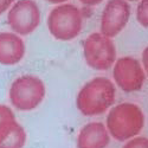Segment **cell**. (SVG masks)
Masks as SVG:
<instances>
[{"label": "cell", "instance_id": "6da1fadb", "mask_svg": "<svg viewBox=\"0 0 148 148\" xmlns=\"http://www.w3.org/2000/svg\"><path fill=\"white\" fill-rule=\"evenodd\" d=\"M116 89L107 77H95L85 83L78 91L76 106L84 116L104 114L115 102Z\"/></svg>", "mask_w": 148, "mask_h": 148}, {"label": "cell", "instance_id": "7a4b0ae2", "mask_svg": "<svg viewBox=\"0 0 148 148\" xmlns=\"http://www.w3.org/2000/svg\"><path fill=\"white\" fill-rule=\"evenodd\" d=\"M145 125V115L139 106L123 102L110 109L107 116V130L117 141H128L138 136Z\"/></svg>", "mask_w": 148, "mask_h": 148}, {"label": "cell", "instance_id": "3957f363", "mask_svg": "<svg viewBox=\"0 0 148 148\" xmlns=\"http://www.w3.org/2000/svg\"><path fill=\"white\" fill-rule=\"evenodd\" d=\"M83 26L82 11L72 4L55 7L47 17V27L51 36L58 40H72L81 33Z\"/></svg>", "mask_w": 148, "mask_h": 148}, {"label": "cell", "instance_id": "277c9868", "mask_svg": "<svg viewBox=\"0 0 148 148\" xmlns=\"http://www.w3.org/2000/svg\"><path fill=\"white\" fill-rule=\"evenodd\" d=\"M8 96L14 108L23 112H31L43 102L45 85L34 75H23L11 84Z\"/></svg>", "mask_w": 148, "mask_h": 148}, {"label": "cell", "instance_id": "5b68a950", "mask_svg": "<svg viewBox=\"0 0 148 148\" xmlns=\"http://www.w3.org/2000/svg\"><path fill=\"white\" fill-rule=\"evenodd\" d=\"M83 53L87 64L95 70H108L116 60V47L113 39L98 32L85 38Z\"/></svg>", "mask_w": 148, "mask_h": 148}, {"label": "cell", "instance_id": "8992f818", "mask_svg": "<svg viewBox=\"0 0 148 148\" xmlns=\"http://www.w3.org/2000/svg\"><path fill=\"white\" fill-rule=\"evenodd\" d=\"M7 23L20 36L32 33L40 24V11L33 0H18L7 14Z\"/></svg>", "mask_w": 148, "mask_h": 148}, {"label": "cell", "instance_id": "52a82bcc", "mask_svg": "<svg viewBox=\"0 0 148 148\" xmlns=\"http://www.w3.org/2000/svg\"><path fill=\"white\" fill-rule=\"evenodd\" d=\"M113 76L117 87L125 92L139 91L146 79L140 62L132 56L121 57L114 63Z\"/></svg>", "mask_w": 148, "mask_h": 148}, {"label": "cell", "instance_id": "ba28073f", "mask_svg": "<svg viewBox=\"0 0 148 148\" xmlns=\"http://www.w3.org/2000/svg\"><path fill=\"white\" fill-rule=\"evenodd\" d=\"M130 18V5L126 0H109L101 16V33L114 38L127 26Z\"/></svg>", "mask_w": 148, "mask_h": 148}, {"label": "cell", "instance_id": "9c48e42d", "mask_svg": "<svg viewBox=\"0 0 148 148\" xmlns=\"http://www.w3.org/2000/svg\"><path fill=\"white\" fill-rule=\"evenodd\" d=\"M25 56V43L16 33H0V64L16 65Z\"/></svg>", "mask_w": 148, "mask_h": 148}, {"label": "cell", "instance_id": "30bf717a", "mask_svg": "<svg viewBox=\"0 0 148 148\" xmlns=\"http://www.w3.org/2000/svg\"><path fill=\"white\" fill-rule=\"evenodd\" d=\"M110 143V135L101 122L85 125L77 136V148H107Z\"/></svg>", "mask_w": 148, "mask_h": 148}, {"label": "cell", "instance_id": "8fae6325", "mask_svg": "<svg viewBox=\"0 0 148 148\" xmlns=\"http://www.w3.org/2000/svg\"><path fill=\"white\" fill-rule=\"evenodd\" d=\"M26 143V133L16 121L0 134V148H24Z\"/></svg>", "mask_w": 148, "mask_h": 148}, {"label": "cell", "instance_id": "7c38bea8", "mask_svg": "<svg viewBox=\"0 0 148 148\" xmlns=\"http://www.w3.org/2000/svg\"><path fill=\"white\" fill-rule=\"evenodd\" d=\"M16 122V116L12 109L7 106L0 104V134L4 133L12 123Z\"/></svg>", "mask_w": 148, "mask_h": 148}, {"label": "cell", "instance_id": "4fadbf2b", "mask_svg": "<svg viewBox=\"0 0 148 148\" xmlns=\"http://www.w3.org/2000/svg\"><path fill=\"white\" fill-rule=\"evenodd\" d=\"M148 0H141L136 8V19L141 25L147 29L148 27Z\"/></svg>", "mask_w": 148, "mask_h": 148}, {"label": "cell", "instance_id": "5bb4252c", "mask_svg": "<svg viewBox=\"0 0 148 148\" xmlns=\"http://www.w3.org/2000/svg\"><path fill=\"white\" fill-rule=\"evenodd\" d=\"M123 148H148V139L145 136H135L128 140Z\"/></svg>", "mask_w": 148, "mask_h": 148}, {"label": "cell", "instance_id": "9a60e30c", "mask_svg": "<svg viewBox=\"0 0 148 148\" xmlns=\"http://www.w3.org/2000/svg\"><path fill=\"white\" fill-rule=\"evenodd\" d=\"M14 0H0V16H1L4 12L10 8V6L13 4Z\"/></svg>", "mask_w": 148, "mask_h": 148}, {"label": "cell", "instance_id": "2e32d148", "mask_svg": "<svg viewBox=\"0 0 148 148\" xmlns=\"http://www.w3.org/2000/svg\"><path fill=\"white\" fill-rule=\"evenodd\" d=\"M79 1L87 6H96L98 4H101L103 0H79Z\"/></svg>", "mask_w": 148, "mask_h": 148}, {"label": "cell", "instance_id": "e0dca14e", "mask_svg": "<svg viewBox=\"0 0 148 148\" xmlns=\"http://www.w3.org/2000/svg\"><path fill=\"white\" fill-rule=\"evenodd\" d=\"M143 66H145V69H146V71H147V47H146V50L143 51Z\"/></svg>", "mask_w": 148, "mask_h": 148}, {"label": "cell", "instance_id": "ac0fdd59", "mask_svg": "<svg viewBox=\"0 0 148 148\" xmlns=\"http://www.w3.org/2000/svg\"><path fill=\"white\" fill-rule=\"evenodd\" d=\"M46 1L51 3V4H62V3H65L68 0H46Z\"/></svg>", "mask_w": 148, "mask_h": 148}, {"label": "cell", "instance_id": "d6986e66", "mask_svg": "<svg viewBox=\"0 0 148 148\" xmlns=\"http://www.w3.org/2000/svg\"><path fill=\"white\" fill-rule=\"evenodd\" d=\"M126 1H138V0H126Z\"/></svg>", "mask_w": 148, "mask_h": 148}]
</instances>
